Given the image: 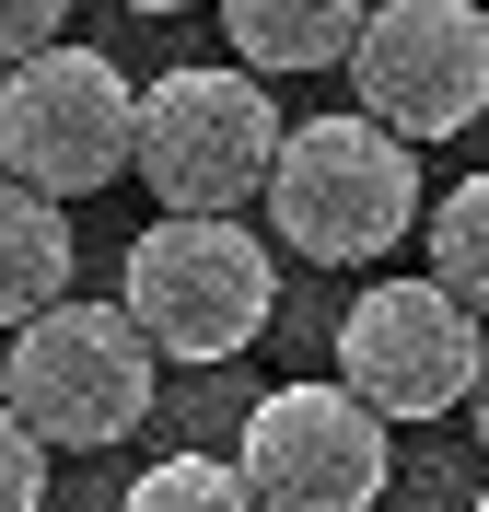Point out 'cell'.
I'll return each mask as SVG.
<instances>
[{"instance_id": "obj_6", "label": "cell", "mask_w": 489, "mask_h": 512, "mask_svg": "<svg viewBox=\"0 0 489 512\" xmlns=\"http://www.w3.org/2000/svg\"><path fill=\"white\" fill-rule=\"evenodd\" d=\"M478 361H489V326L466 315L443 280H373L350 291L338 315V384L385 431H420V419H455L478 396Z\"/></svg>"}, {"instance_id": "obj_16", "label": "cell", "mask_w": 489, "mask_h": 512, "mask_svg": "<svg viewBox=\"0 0 489 512\" xmlns=\"http://www.w3.org/2000/svg\"><path fill=\"white\" fill-rule=\"evenodd\" d=\"M129 12H198V0H129Z\"/></svg>"}, {"instance_id": "obj_15", "label": "cell", "mask_w": 489, "mask_h": 512, "mask_svg": "<svg viewBox=\"0 0 489 512\" xmlns=\"http://www.w3.org/2000/svg\"><path fill=\"white\" fill-rule=\"evenodd\" d=\"M466 419H478V443H489V361H478V396H466Z\"/></svg>"}, {"instance_id": "obj_10", "label": "cell", "mask_w": 489, "mask_h": 512, "mask_svg": "<svg viewBox=\"0 0 489 512\" xmlns=\"http://www.w3.org/2000/svg\"><path fill=\"white\" fill-rule=\"evenodd\" d=\"M70 303V210L35 198L24 175H0V338Z\"/></svg>"}, {"instance_id": "obj_12", "label": "cell", "mask_w": 489, "mask_h": 512, "mask_svg": "<svg viewBox=\"0 0 489 512\" xmlns=\"http://www.w3.org/2000/svg\"><path fill=\"white\" fill-rule=\"evenodd\" d=\"M117 512H257V489L233 478V454H163V466L129 478Z\"/></svg>"}, {"instance_id": "obj_1", "label": "cell", "mask_w": 489, "mask_h": 512, "mask_svg": "<svg viewBox=\"0 0 489 512\" xmlns=\"http://www.w3.org/2000/svg\"><path fill=\"white\" fill-rule=\"evenodd\" d=\"M117 303L152 338V361H245L280 315V256L257 245L245 222H198V210H163L129 256H117Z\"/></svg>"}, {"instance_id": "obj_9", "label": "cell", "mask_w": 489, "mask_h": 512, "mask_svg": "<svg viewBox=\"0 0 489 512\" xmlns=\"http://www.w3.org/2000/svg\"><path fill=\"white\" fill-rule=\"evenodd\" d=\"M373 0H222V35H233V70L257 82H303V70H350Z\"/></svg>"}, {"instance_id": "obj_5", "label": "cell", "mask_w": 489, "mask_h": 512, "mask_svg": "<svg viewBox=\"0 0 489 512\" xmlns=\"http://www.w3.org/2000/svg\"><path fill=\"white\" fill-rule=\"evenodd\" d=\"M140 152V82L105 47H47V59L0 70V175H24L35 198H94L105 175H129Z\"/></svg>"}, {"instance_id": "obj_7", "label": "cell", "mask_w": 489, "mask_h": 512, "mask_svg": "<svg viewBox=\"0 0 489 512\" xmlns=\"http://www.w3.org/2000/svg\"><path fill=\"white\" fill-rule=\"evenodd\" d=\"M233 478L257 512H373L396 489V443L350 384H268L233 431Z\"/></svg>"}, {"instance_id": "obj_17", "label": "cell", "mask_w": 489, "mask_h": 512, "mask_svg": "<svg viewBox=\"0 0 489 512\" xmlns=\"http://www.w3.org/2000/svg\"><path fill=\"white\" fill-rule=\"evenodd\" d=\"M466 512H489V489H478V501H466Z\"/></svg>"}, {"instance_id": "obj_13", "label": "cell", "mask_w": 489, "mask_h": 512, "mask_svg": "<svg viewBox=\"0 0 489 512\" xmlns=\"http://www.w3.org/2000/svg\"><path fill=\"white\" fill-rule=\"evenodd\" d=\"M47 47H70V0H0V70L47 59Z\"/></svg>"}, {"instance_id": "obj_14", "label": "cell", "mask_w": 489, "mask_h": 512, "mask_svg": "<svg viewBox=\"0 0 489 512\" xmlns=\"http://www.w3.org/2000/svg\"><path fill=\"white\" fill-rule=\"evenodd\" d=\"M0 512H47V443L0 408Z\"/></svg>"}, {"instance_id": "obj_8", "label": "cell", "mask_w": 489, "mask_h": 512, "mask_svg": "<svg viewBox=\"0 0 489 512\" xmlns=\"http://www.w3.org/2000/svg\"><path fill=\"white\" fill-rule=\"evenodd\" d=\"M350 94L396 140H455L489 117V12L478 0H373L350 47Z\"/></svg>"}, {"instance_id": "obj_11", "label": "cell", "mask_w": 489, "mask_h": 512, "mask_svg": "<svg viewBox=\"0 0 489 512\" xmlns=\"http://www.w3.org/2000/svg\"><path fill=\"white\" fill-rule=\"evenodd\" d=\"M420 233H431V280L455 291L466 315L489 326V175H466V187H443L420 210Z\"/></svg>"}, {"instance_id": "obj_4", "label": "cell", "mask_w": 489, "mask_h": 512, "mask_svg": "<svg viewBox=\"0 0 489 512\" xmlns=\"http://www.w3.org/2000/svg\"><path fill=\"white\" fill-rule=\"evenodd\" d=\"M280 105H268L257 70H163V82H140V187L163 198V210H198V222H233L245 198H268V175H280Z\"/></svg>"}, {"instance_id": "obj_3", "label": "cell", "mask_w": 489, "mask_h": 512, "mask_svg": "<svg viewBox=\"0 0 489 512\" xmlns=\"http://www.w3.org/2000/svg\"><path fill=\"white\" fill-rule=\"evenodd\" d=\"M152 396H163V361H152V338L129 326V303L70 291V303H47L35 326H12L0 408L24 419L47 454H105V443H129L140 419H152Z\"/></svg>"}, {"instance_id": "obj_2", "label": "cell", "mask_w": 489, "mask_h": 512, "mask_svg": "<svg viewBox=\"0 0 489 512\" xmlns=\"http://www.w3.org/2000/svg\"><path fill=\"white\" fill-rule=\"evenodd\" d=\"M420 140L373 128L361 105H326L280 140V175H268V222L280 245L315 256V268H373L385 245L420 233Z\"/></svg>"}]
</instances>
